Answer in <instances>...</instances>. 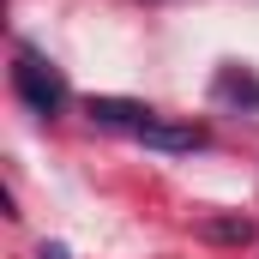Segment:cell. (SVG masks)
<instances>
[{
  "label": "cell",
  "instance_id": "277c9868",
  "mask_svg": "<svg viewBox=\"0 0 259 259\" xmlns=\"http://www.w3.org/2000/svg\"><path fill=\"white\" fill-rule=\"evenodd\" d=\"M211 97H217V103H235V109H259V78L247 66H223L217 84H211Z\"/></svg>",
  "mask_w": 259,
  "mask_h": 259
},
{
  "label": "cell",
  "instance_id": "6da1fadb",
  "mask_svg": "<svg viewBox=\"0 0 259 259\" xmlns=\"http://www.w3.org/2000/svg\"><path fill=\"white\" fill-rule=\"evenodd\" d=\"M12 97L36 115V121H55L66 103H72V91H66V72L42 49H30V42H18L12 49Z\"/></svg>",
  "mask_w": 259,
  "mask_h": 259
},
{
  "label": "cell",
  "instance_id": "3957f363",
  "mask_svg": "<svg viewBox=\"0 0 259 259\" xmlns=\"http://www.w3.org/2000/svg\"><path fill=\"white\" fill-rule=\"evenodd\" d=\"M205 127H181V121H151V127L139 133V145L145 151H163V157H181V151H205Z\"/></svg>",
  "mask_w": 259,
  "mask_h": 259
},
{
  "label": "cell",
  "instance_id": "8992f818",
  "mask_svg": "<svg viewBox=\"0 0 259 259\" xmlns=\"http://www.w3.org/2000/svg\"><path fill=\"white\" fill-rule=\"evenodd\" d=\"M36 259H72V253H66V241H42V247H36Z\"/></svg>",
  "mask_w": 259,
  "mask_h": 259
},
{
  "label": "cell",
  "instance_id": "7a4b0ae2",
  "mask_svg": "<svg viewBox=\"0 0 259 259\" xmlns=\"http://www.w3.org/2000/svg\"><path fill=\"white\" fill-rule=\"evenodd\" d=\"M84 115H91V127H103V133H133V139L157 121V109H151V103H133V97H91Z\"/></svg>",
  "mask_w": 259,
  "mask_h": 259
},
{
  "label": "cell",
  "instance_id": "5b68a950",
  "mask_svg": "<svg viewBox=\"0 0 259 259\" xmlns=\"http://www.w3.org/2000/svg\"><path fill=\"white\" fill-rule=\"evenodd\" d=\"M199 235H205V241H217V247H247V241L259 235V223H253V217H205V223H199Z\"/></svg>",
  "mask_w": 259,
  "mask_h": 259
}]
</instances>
